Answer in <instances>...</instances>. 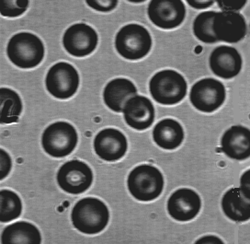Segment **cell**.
Returning a JSON list of instances; mask_svg holds the SVG:
<instances>
[{
    "instance_id": "obj_1",
    "label": "cell",
    "mask_w": 250,
    "mask_h": 244,
    "mask_svg": "<svg viewBox=\"0 0 250 244\" xmlns=\"http://www.w3.org/2000/svg\"><path fill=\"white\" fill-rule=\"evenodd\" d=\"M71 221L74 228H77L78 231L88 235L98 234L109 223V209L98 198H83L73 207Z\"/></svg>"
},
{
    "instance_id": "obj_2",
    "label": "cell",
    "mask_w": 250,
    "mask_h": 244,
    "mask_svg": "<svg viewBox=\"0 0 250 244\" xmlns=\"http://www.w3.org/2000/svg\"><path fill=\"white\" fill-rule=\"evenodd\" d=\"M44 45L39 37L30 32L17 33L9 40L7 48L9 60L18 67H36L44 57Z\"/></svg>"
},
{
    "instance_id": "obj_3",
    "label": "cell",
    "mask_w": 250,
    "mask_h": 244,
    "mask_svg": "<svg viewBox=\"0 0 250 244\" xmlns=\"http://www.w3.org/2000/svg\"><path fill=\"white\" fill-rule=\"evenodd\" d=\"M130 194L136 200L149 202L160 197L164 189V177L155 166H137L130 173L127 180Z\"/></svg>"
},
{
    "instance_id": "obj_4",
    "label": "cell",
    "mask_w": 250,
    "mask_h": 244,
    "mask_svg": "<svg viewBox=\"0 0 250 244\" xmlns=\"http://www.w3.org/2000/svg\"><path fill=\"white\" fill-rule=\"evenodd\" d=\"M149 90L156 103L174 105L186 97L187 82L177 71H159L150 80Z\"/></svg>"
},
{
    "instance_id": "obj_5",
    "label": "cell",
    "mask_w": 250,
    "mask_h": 244,
    "mask_svg": "<svg viewBox=\"0 0 250 244\" xmlns=\"http://www.w3.org/2000/svg\"><path fill=\"white\" fill-rule=\"evenodd\" d=\"M115 48L125 59L139 60L148 55L152 48V37L145 27L128 24L116 34Z\"/></svg>"
},
{
    "instance_id": "obj_6",
    "label": "cell",
    "mask_w": 250,
    "mask_h": 244,
    "mask_svg": "<svg viewBox=\"0 0 250 244\" xmlns=\"http://www.w3.org/2000/svg\"><path fill=\"white\" fill-rule=\"evenodd\" d=\"M75 127L66 122H56L47 127L42 136V146L48 155L63 157L70 155L78 145Z\"/></svg>"
},
{
    "instance_id": "obj_7",
    "label": "cell",
    "mask_w": 250,
    "mask_h": 244,
    "mask_svg": "<svg viewBox=\"0 0 250 244\" xmlns=\"http://www.w3.org/2000/svg\"><path fill=\"white\" fill-rule=\"evenodd\" d=\"M45 85L49 93L55 98L67 100L78 91V72L70 64L65 62L55 64L47 73Z\"/></svg>"
},
{
    "instance_id": "obj_8",
    "label": "cell",
    "mask_w": 250,
    "mask_h": 244,
    "mask_svg": "<svg viewBox=\"0 0 250 244\" xmlns=\"http://www.w3.org/2000/svg\"><path fill=\"white\" fill-rule=\"evenodd\" d=\"M227 91L224 84L217 79H203L196 82L189 93L190 103L197 110L213 112L224 104Z\"/></svg>"
},
{
    "instance_id": "obj_9",
    "label": "cell",
    "mask_w": 250,
    "mask_h": 244,
    "mask_svg": "<svg viewBox=\"0 0 250 244\" xmlns=\"http://www.w3.org/2000/svg\"><path fill=\"white\" fill-rule=\"evenodd\" d=\"M56 179L62 191L71 195H80L92 185L93 173L85 162L74 159L61 166Z\"/></svg>"
},
{
    "instance_id": "obj_10",
    "label": "cell",
    "mask_w": 250,
    "mask_h": 244,
    "mask_svg": "<svg viewBox=\"0 0 250 244\" xmlns=\"http://www.w3.org/2000/svg\"><path fill=\"white\" fill-rule=\"evenodd\" d=\"M99 37L92 27L85 23L74 24L63 34L62 44L68 54L76 57L91 55L98 46Z\"/></svg>"
},
{
    "instance_id": "obj_11",
    "label": "cell",
    "mask_w": 250,
    "mask_h": 244,
    "mask_svg": "<svg viewBox=\"0 0 250 244\" xmlns=\"http://www.w3.org/2000/svg\"><path fill=\"white\" fill-rule=\"evenodd\" d=\"M148 17L152 23L164 30L180 26L186 18V7L180 0H153L149 3Z\"/></svg>"
},
{
    "instance_id": "obj_12",
    "label": "cell",
    "mask_w": 250,
    "mask_h": 244,
    "mask_svg": "<svg viewBox=\"0 0 250 244\" xmlns=\"http://www.w3.org/2000/svg\"><path fill=\"white\" fill-rule=\"evenodd\" d=\"M212 30L218 42L234 44L245 38L248 28L246 20L240 13L222 11L216 12Z\"/></svg>"
},
{
    "instance_id": "obj_13",
    "label": "cell",
    "mask_w": 250,
    "mask_h": 244,
    "mask_svg": "<svg viewBox=\"0 0 250 244\" xmlns=\"http://www.w3.org/2000/svg\"><path fill=\"white\" fill-rule=\"evenodd\" d=\"M202 200L193 190L181 188L172 194L167 201V212L172 219L186 222L195 219L201 211Z\"/></svg>"
},
{
    "instance_id": "obj_14",
    "label": "cell",
    "mask_w": 250,
    "mask_h": 244,
    "mask_svg": "<svg viewBox=\"0 0 250 244\" xmlns=\"http://www.w3.org/2000/svg\"><path fill=\"white\" fill-rule=\"evenodd\" d=\"M128 150V143L120 130L106 128L96 135L94 139V150L103 160L117 161L125 157Z\"/></svg>"
},
{
    "instance_id": "obj_15",
    "label": "cell",
    "mask_w": 250,
    "mask_h": 244,
    "mask_svg": "<svg viewBox=\"0 0 250 244\" xmlns=\"http://www.w3.org/2000/svg\"><path fill=\"white\" fill-rule=\"evenodd\" d=\"M124 116L128 126L143 131L153 125L155 108L152 102L145 96L136 95L130 98L124 107Z\"/></svg>"
},
{
    "instance_id": "obj_16",
    "label": "cell",
    "mask_w": 250,
    "mask_h": 244,
    "mask_svg": "<svg viewBox=\"0 0 250 244\" xmlns=\"http://www.w3.org/2000/svg\"><path fill=\"white\" fill-rule=\"evenodd\" d=\"M210 67L212 73L224 79H233L242 69V57L234 47L221 45L210 55Z\"/></svg>"
},
{
    "instance_id": "obj_17",
    "label": "cell",
    "mask_w": 250,
    "mask_h": 244,
    "mask_svg": "<svg viewBox=\"0 0 250 244\" xmlns=\"http://www.w3.org/2000/svg\"><path fill=\"white\" fill-rule=\"evenodd\" d=\"M221 147L227 157L245 160L250 157V131L243 126H231L221 139Z\"/></svg>"
},
{
    "instance_id": "obj_18",
    "label": "cell",
    "mask_w": 250,
    "mask_h": 244,
    "mask_svg": "<svg viewBox=\"0 0 250 244\" xmlns=\"http://www.w3.org/2000/svg\"><path fill=\"white\" fill-rule=\"evenodd\" d=\"M137 94V89L129 79L119 78L110 80L103 91L107 107L115 112H122L126 102Z\"/></svg>"
},
{
    "instance_id": "obj_19",
    "label": "cell",
    "mask_w": 250,
    "mask_h": 244,
    "mask_svg": "<svg viewBox=\"0 0 250 244\" xmlns=\"http://www.w3.org/2000/svg\"><path fill=\"white\" fill-rule=\"evenodd\" d=\"M222 208L231 221L246 222L250 219V196L241 188L228 190L222 199Z\"/></svg>"
},
{
    "instance_id": "obj_20",
    "label": "cell",
    "mask_w": 250,
    "mask_h": 244,
    "mask_svg": "<svg viewBox=\"0 0 250 244\" xmlns=\"http://www.w3.org/2000/svg\"><path fill=\"white\" fill-rule=\"evenodd\" d=\"M153 138L156 145L163 150H176L184 140V130L176 120L164 119L155 126Z\"/></svg>"
},
{
    "instance_id": "obj_21",
    "label": "cell",
    "mask_w": 250,
    "mask_h": 244,
    "mask_svg": "<svg viewBox=\"0 0 250 244\" xmlns=\"http://www.w3.org/2000/svg\"><path fill=\"white\" fill-rule=\"evenodd\" d=\"M42 236L40 230L33 224L20 221L3 229L1 234L2 244H40Z\"/></svg>"
},
{
    "instance_id": "obj_22",
    "label": "cell",
    "mask_w": 250,
    "mask_h": 244,
    "mask_svg": "<svg viewBox=\"0 0 250 244\" xmlns=\"http://www.w3.org/2000/svg\"><path fill=\"white\" fill-rule=\"evenodd\" d=\"M1 124L16 123L22 111V102L19 94L8 88L0 89Z\"/></svg>"
},
{
    "instance_id": "obj_23",
    "label": "cell",
    "mask_w": 250,
    "mask_h": 244,
    "mask_svg": "<svg viewBox=\"0 0 250 244\" xmlns=\"http://www.w3.org/2000/svg\"><path fill=\"white\" fill-rule=\"evenodd\" d=\"M22 211L20 197L10 190L0 191V221L7 223L18 219Z\"/></svg>"
},
{
    "instance_id": "obj_24",
    "label": "cell",
    "mask_w": 250,
    "mask_h": 244,
    "mask_svg": "<svg viewBox=\"0 0 250 244\" xmlns=\"http://www.w3.org/2000/svg\"><path fill=\"white\" fill-rule=\"evenodd\" d=\"M215 15V11H205L196 17L193 22V32L197 39L205 44H214L218 42L212 30Z\"/></svg>"
},
{
    "instance_id": "obj_25",
    "label": "cell",
    "mask_w": 250,
    "mask_h": 244,
    "mask_svg": "<svg viewBox=\"0 0 250 244\" xmlns=\"http://www.w3.org/2000/svg\"><path fill=\"white\" fill-rule=\"evenodd\" d=\"M29 1L3 0L0 3V13L4 17L15 18L22 15L28 9Z\"/></svg>"
},
{
    "instance_id": "obj_26",
    "label": "cell",
    "mask_w": 250,
    "mask_h": 244,
    "mask_svg": "<svg viewBox=\"0 0 250 244\" xmlns=\"http://www.w3.org/2000/svg\"><path fill=\"white\" fill-rule=\"evenodd\" d=\"M88 7L100 12H110L118 6L117 0H87Z\"/></svg>"
},
{
    "instance_id": "obj_27",
    "label": "cell",
    "mask_w": 250,
    "mask_h": 244,
    "mask_svg": "<svg viewBox=\"0 0 250 244\" xmlns=\"http://www.w3.org/2000/svg\"><path fill=\"white\" fill-rule=\"evenodd\" d=\"M11 170V158L4 150H0V179L4 180Z\"/></svg>"
},
{
    "instance_id": "obj_28",
    "label": "cell",
    "mask_w": 250,
    "mask_h": 244,
    "mask_svg": "<svg viewBox=\"0 0 250 244\" xmlns=\"http://www.w3.org/2000/svg\"><path fill=\"white\" fill-rule=\"evenodd\" d=\"M219 8H222L223 11H231V12H236L240 9H242L245 5L247 4V1H233V2H225V1H218L217 2Z\"/></svg>"
},
{
    "instance_id": "obj_29",
    "label": "cell",
    "mask_w": 250,
    "mask_h": 244,
    "mask_svg": "<svg viewBox=\"0 0 250 244\" xmlns=\"http://www.w3.org/2000/svg\"><path fill=\"white\" fill-rule=\"evenodd\" d=\"M250 170H248L245 174H243L241 177V186L240 188L242 189L245 194L248 196H250Z\"/></svg>"
},
{
    "instance_id": "obj_30",
    "label": "cell",
    "mask_w": 250,
    "mask_h": 244,
    "mask_svg": "<svg viewBox=\"0 0 250 244\" xmlns=\"http://www.w3.org/2000/svg\"><path fill=\"white\" fill-rule=\"evenodd\" d=\"M188 4L197 9H204V8H210L211 5L214 3V1H187Z\"/></svg>"
},
{
    "instance_id": "obj_31",
    "label": "cell",
    "mask_w": 250,
    "mask_h": 244,
    "mask_svg": "<svg viewBox=\"0 0 250 244\" xmlns=\"http://www.w3.org/2000/svg\"><path fill=\"white\" fill-rule=\"evenodd\" d=\"M196 244H223V242L217 237L206 236L198 240Z\"/></svg>"
}]
</instances>
